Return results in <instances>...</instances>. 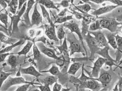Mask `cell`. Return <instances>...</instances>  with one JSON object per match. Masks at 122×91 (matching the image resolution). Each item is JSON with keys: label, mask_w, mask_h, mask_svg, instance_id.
Returning a JSON list of instances; mask_svg holds the SVG:
<instances>
[{"label": "cell", "mask_w": 122, "mask_h": 91, "mask_svg": "<svg viewBox=\"0 0 122 91\" xmlns=\"http://www.w3.org/2000/svg\"><path fill=\"white\" fill-rule=\"evenodd\" d=\"M37 1L38 4H39L40 5H43L46 8L56 9L58 11H59L58 8L56 6L55 4L52 1H50V0H40V1Z\"/></svg>", "instance_id": "cell-20"}, {"label": "cell", "mask_w": 122, "mask_h": 91, "mask_svg": "<svg viewBox=\"0 0 122 91\" xmlns=\"http://www.w3.org/2000/svg\"><path fill=\"white\" fill-rule=\"evenodd\" d=\"M39 88L41 91H51L49 86L48 85H41Z\"/></svg>", "instance_id": "cell-43"}, {"label": "cell", "mask_w": 122, "mask_h": 91, "mask_svg": "<svg viewBox=\"0 0 122 91\" xmlns=\"http://www.w3.org/2000/svg\"><path fill=\"white\" fill-rule=\"evenodd\" d=\"M38 4V1H36V3L35 4V6H34L33 13L32 15L31 22H30V23H31L30 26H33L34 25H36L37 26H38L42 22V21L41 15L37 10V6Z\"/></svg>", "instance_id": "cell-13"}, {"label": "cell", "mask_w": 122, "mask_h": 91, "mask_svg": "<svg viewBox=\"0 0 122 91\" xmlns=\"http://www.w3.org/2000/svg\"><path fill=\"white\" fill-rule=\"evenodd\" d=\"M30 91H40L38 89H34V90H32Z\"/></svg>", "instance_id": "cell-53"}, {"label": "cell", "mask_w": 122, "mask_h": 91, "mask_svg": "<svg viewBox=\"0 0 122 91\" xmlns=\"http://www.w3.org/2000/svg\"><path fill=\"white\" fill-rule=\"evenodd\" d=\"M65 64H66V62L64 60V59H63V58L62 57V56H59V58L56 60V64L58 66L62 67L63 66H64V65H65Z\"/></svg>", "instance_id": "cell-39"}, {"label": "cell", "mask_w": 122, "mask_h": 91, "mask_svg": "<svg viewBox=\"0 0 122 91\" xmlns=\"http://www.w3.org/2000/svg\"><path fill=\"white\" fill-rule=\"evenodd\" d=\"M63 26L69 29L71 31V33L75 32V33L77 34L79 37L80 41L81 42V44L82 45V46L84 48V49H85V50H86V49L85 48V46H84V45L83 43V38L82 35V32H81V29H80V28L79 27V25L77 23H76L74 20H72V21H70L69 22H65L63 24Z\"/></svg>", "instance_id": "cell-7"}, {"label": "cell", "mask_w": 122, "mask_h": 91, "mask_svg": "<svg viewBox=\"0 0 122 91\" xmlns=\"http://www.w3.org/2000/svg\"><path fill=\"white\" fill-rule=\"evenodd\" d=\"M102 28L101 27L99 20H96L93 22L89 27V32H96L97 30H101Z\"/></svg>", "instance_id": "cell-29"}, {"label": "cell", "mask_w": 122, "mask_h": 91, "mask_svg": "<svg viewBox=\"0 0 122 91\" xmlns=\"http://www.w3.org/2000/svg\"><path fill=\"white\" fill-rule=\"evenodd\" d=\"M0 4H1V6L4 9H5L7 6H8L5 1H2V0H1V1H0Z\"/></svg>", "instance_id": "cell-50"}, {"label": "cell", "mask_w": 122, "mask_h": 91, "mask_svg": "<svg viewBox=\"0 0 122 91\" xmlns=\"http://www.w3.org/2000/svg\"><path fill=\"white\" fill-rule=\"evenodd\" d=\"M82 36L83 39L85 40L86 44H87V46H88V47L90 50L91 59L92 58H93L94 56V55L95 54H96V53L101 49L99 47L98 43L95 37L92 36L91 34L90 33L89 31L87 32V34L82 35Z\"/></svg>", "instance_id": "cell-1"}, {"label": "cell", "mask_w": 122, "mask_h": 91, "mask_svg": "<svg viewBox=\"0 0 122 91\" xmlns=\"http://www.w3.org/2000/svg\"></svg>", "instance_id": "cell-55"}, {"label": "cell", "mask_w": 122, "mask_h": 91, "mask_svg": "<svg viewBox=\"0 0 122 91\" xmlns=\"http://www.w3.org/2000/svg\"><path fill=\"white\" fill-rule=\"evenodd\" d=\"M115 38L117 47V50L119 52L122 53V37L119 35H117L115 36Z\"/></svg>", "instance_id": "cell-35"}, {"label": "cell", "mask_w": 122, "mask_h": 91, "mask_svg": "<svg viewBox=\"0 0 122 91\" xmlns=\"http://www.w3.org/2000/svg\"><path fill=\"white\" fill-rule=\"evenodd\" d=\"M117 85L119 86V91H122V77H120Z\"/></svg>", "instance_id": "cell-49"}, {"label": "cell", "mask_w": 122, "mask_h": 91, "mask_svg": "<svg viewBox=\"0 0 122 91\" xmlns=\"http://www.w3.org/2000/svg\"><path fill=\"white\" fill-rule=\"evenodd\" d=\"M121 24L122 25V23H121ZM120 30L121 32L122 33V27H120Z\"/></svg>", "instance_id": "cell-54"}, {"label": "cell", "mask_w": 122, "mask_h": 91, "mask_svg": "<svg viewBox=\"0 0 122 91\" xmlns=\"http://www.w3.org/2000/svg\"><path fill=\"white\" fill-rule=\"evenodd\" d=\"M76 8L79 10L81 11V12H82L84 14H87L89 11L92 9L91 6L90 5H89V4H85L82 5H80L78 6H75Z\"/></svg>", "instance_id": "cell-34"}, {"label": "cell", "mask_w": 122, "mask_h": 91, "mask_svg": "<svg viewBox=\"0 0 122 91\" xmlns=\"http://www.w3.org/2000/svg\"><path fill=\"white\" fill-rule=\"evenodd\" d=\"M99 19V23L102 28L108 29L112 33L114 32L118 29V26L121 23L117 22L114 19L107 18H101Z\"/></svg>", "instance_id": "cell-2"}, {"label": "cell", "mask_w": 122, "mask_h": 91, "mask_svg": "<svg viewBox=\"0 0 122 91\" xmlns=\"http://www.w3.org/2000/svg\"><path fill=\"white\" fill-rule=\"evenodd\" d=\"M92 35H93L98 43L100 48H104L108 46L107 41L103 32L101 30H97L96 32H89Z\"/></svg>", "instance_id": "cell-11"}, {"label": "cell", "mask_w": 122, "mask_h": 91, "mask_svg": "<svg viewBox=\"0 0 122 91\" xmlns=\"http://www.w3.org/2000/svg\"><path fill=\"white\" fill-rule=\"evenodd\" d=\"M109 50V47L108 46H106L103 49H100V50H99L96 54H98L102 56V57L105 60V64L106 65L109 66L110 68H112V66H117L116 64L114 63L115 61H114L111 57H110L109 55L108 50Z\"/></svg>", "instance_id": "cell-8"}, {"label": "cell", "mask_w": 122, "mask_h": 91, "mask_svg": "<svg viewBox=\"0 0 122 91\" xmlns=\"http://www.w3.org/2000/svg\"><path fill=\"white\" fill-rule=\"evenodd\" d=\"M62 89V86L56 82L53 86L52 91H60Z\"/></svg>", "instance_id": "cell-42"}, {"label": "cell", "mask_w": 122, "mask_h": 91, "mask_svg": "<svg viewBox=\"0 0 122 91\" xmlns=\"http://www.w3.org/2000/svg\"><path fill=\"white\" fill-rule=\"evenodd\" d=\"M58 79V77H56V76H48V77H45L43 80L42 81V82L43 83L44 85L51 86L53 84H55L56 82H57Z\"/></svg>", "instance_id": "cell-23"}, {"label": "cell", "mask_w": 122, "mask_h": 91, "mask_svg": "<svg viewBox=\"0 0 122 91\" xmlns=\"http://www.w3.org/2000/svg\"><path fill=\"white\" fill-rule=\"evenodd\" d=\"M28 2V1H27ZM27 2L23 6L21 10L19 11L17 15H13L12 16H10L11 17V26L10 27H12V33L15 32H18V23L20 21V18L23 16V15L25 12L27 6Z\"/></svg>", "instance_id": "cell-5"}, {"label": "cell", "mask_w": 122, "mask_h": 91, "mask_svg": "<svg viewBox=\"0 0 122 91\" xmlns=\"http://www.w3.org/2000/svg\"><path fill=\"white\" fill-rule=\"evenodd\" d=\"M41 73H49L52 75L56 76V77L59 75H61V74H62V73H61L58 67L55 65H53V64L52 65L50 69L47 71H41Z\"/></svg>", "instance_id": "cell-27"}, {"label": "cell", "mask_w": 122, "mask_h": 91, "mask_svg": "<svg viewBox=\"0 0 122 91\" xmlns=\"http://www.w3.org/2000/svg\"><path fill=\"white\" fill-rule=\"evenodd\" d=\"M70 88H62L61 89L60 91H70Z\"/></svg>", "instance_id": "cell-52"}, {"label": "cell", "mask_w": 122, "mask_h": 91, "mask_svg": "<svg viewBox=\"0 0 122 91\" xmlns=\"http://www.w3.org/2000/svg\"><path fill=\"white\" fill-rule=\"evenodd\" d=\"M11 54L9 53H3V54H0V56H1V59H0V62H2L3 61H4L6 58L7 56H8L10 55Z\"/></svg>", "instance_id": "cell-47"}, {"label": "cell", "mask_w": 122, "mask_h": 91, "mask_svg": "<svg viewBox=\"0 0 122 91\" xmlns=\"http://www.w3.org/2000/svg\"><path fill=\"white\" fill-rule=\"evenodd\" d=\"M100 82L103 86H106L111 82L112 77L111 75L107 72H103L99 76L98 78H95Z\"/></svg>", "instance_id": "cell-17"}, {"label": "cell", "mask_w": 122, "mask_h": 91, "mask_svg": "<svg viewBox=\"0 0 122 91\" xmlns=\"http://www.w3.org/2000/svg\"><path fill=\"white\" fill-rule=\"evenodd\" d=\"M31 82L26 81L25 79L22 77H9L6 81L3 83L2 86H1V91H6L10 87L14 85L23 84V83H30Z\"/></svg>", "instance_id": "cell-4"}, {"label": "cell", "mask_w": 122, "mask_h": 91, "mask_svg": "<svg viewBox=\"0 0 122 91\" xmlns=\"http://www.w3.org/2000/svg\"><path fill=\"white\" fill-rule=\"evenodd\" d=\"M24 40H21L19 41L18 42H17L16 43H15L12 45H10L9 46H8L6 47V48H4L3 49L0 51V53L1 54H3V53H9L10 51H11L13 49H14V48H15L17 46H20V45H21L22 44L24 43Z\"/></svg>", "instance_id": "cell-26"}, {"label": "cell", "mask_w": 122, "mask_h": 91, "mask_svg": "<svg viewBox=\"0 0 122 91\" xmlns=\"http://www.w3.org/2000/svg\"><path fill=\"white\" fill-rule=\"evenodd\" d=\"M7 63L8 65L11 66V69L15 68L17 65V57L13 54H11L7 59Z\"/></svg>", "instance_id": "cell-24"}, {"label": "cell", "mask_w": 122, "mask_h": 91, "mask_svg": "<svg viewBox=\"0 0 122 91\" xmlns=\"http://www.w3.org/2000/svg\"><path fill=\"white\" fill-rule=\"evenodd\" d=\"M67 37L66 36L65 37L63 43L60 46H56L57 49L59 50L61 56L62 57L64 60L65 61L66 63H70V53L67 44Z\"/></svg>", "instance_id": "cell-9"}, {"label": "cell", "mask_w": 122, "mask_h": 91, "mask_svg": "<svg viewBox=\"0 0 122 91\" xmlns=\"http://www.w3.org/2000/svg\"><path fill=\"white\" fill-rule=\"evenodd\" d=\"M33 44H34V41H28L27 43H26V44L25 45V46L23 48L22 50L19 52L16 53V54H17L19 56L22 55H25V56L26 55V54H27L30 51L32 47L33 46Z\"/></svg>", "instance_id": "cell-21"}, {"label": "cell", "mask_w": 122, "mask_h": 91, "mask_svg": "<svg viewBox=\"0 0 122 91\" xmlns=\"http://www.w3.org/2000/svg\"><path fill=\"white\" fill-rule=\"evenodd\" d=\"M33 59L34 60H38L41 57V52L40 51L39 48L36 45L35 41H34V44L33 46Z\"/></svg>", "instance_id": "cell-32"}, {"label": "cell", "mask_w": 122, "mask_h": 91, "mask_svg": "<svg viewBox=\"0 0 122 91\" xmlns=\"http://www.w3.org/2000/svg\"><path fill=\"white\" fill-rule=\"evenodd\" d=\"M32 84V83H26V84L20 86H19L15 91H27L30 86Z\"/></svg>", "instance_id": "cell-38"}, {"label": "cell", "mask_w": 122, "mask_h": 91, "mask_svg": "<svg viewBox=\"0 0 122 91\" xmlns=\"http://www.w3.org/2000/svg\"><path fill=\"white\" fill-rule=\"evenodd\" d=\"M82 66V64L79 63H74L72 64L68 71V73L72 75H75L76 73Z\"/></svg>", "instance_id": "cell-25"}, {"label": "cell", "mask_w": 122, "mask_h": 91, "mask_svg": "<svg viewBox=\"0 0 122 91\" xmlns=\"http://www.w3.org/2000/svg\"><path fill=\"white\" fill-rule=\"evenodd\" d=\"M45 33L49 39L51 40H53L56 42H59V41L56 33V30L54 24H49V25H45Z\"/></svg>", "instance_id": "cell-14"}, {"label": "cell", "mask_w": 122, "mask_h": 91, "mask_svg": "<svg viewBox=\"0 0 122 91\" xmlns=\"http://www.w3.org/2000/svg\"><path fill=\"white\" fill-rule=\"evenodd\" d=\"M63 27H64L63 25L61 26L59 28L56 33V36L58 38V39L61 41V45L62 44V40L63 39H64L65 37V36H66V33L64 32Z\"/></svg>", "instance_id": "cell-33"}, {"label": "cell", "mask_w": 122, "mask_h": 91, "mask_svg": "<svg viewBox=\"0 0 122 91\" xmlns=\"http://www.w3.org/2000/svg\"><path fill=\"white\" fill-rule=\"evenodd\" d=\"M26 2H27V1H26V0H22H22H20V1H18V12L21 10L23 6H24V5Z\"/></svg>", "instance_id": "cell-45"}, {"label": "cell", "mask_w": 122, "mask_h": 91, "mask_svg": "<svg viewBox=\"0 0 122 91\" xmlns=\"http://www.w3.org/2000/svg\"><path fill=\"white\" fill-rule=\"evenodd\" d=\"M73 14L69 16H64V17H59L57 15L56 18V21L55 23H62L64 22H66L68 21H70L73 20Z\"/></svg>", "instance_id": "cell-28"}, {"label": "cell", "mask_w": 122, "mask_h": 91, "mask_svg": "<svg viewBox=\"0 0 122 91\" xmlns=\"http://www.w3.org/2000/svg\"><path fill=\"white\" fill-rule=\"evenodd\" d=\"M70 2V1H62V2L60 4H56L57 5H61L63 7L66 8L69 6V3Z\"/></svg>", "instance_id": "cell-46"}, {"label": "cell", "mask_w": 122, "mask_h": 91, "mask_svg": "<svg viewBox=\"0 0 122 91\" xmlns=\"http://www.w3.org/2000/svg\"><path fill=\"white\" fill-rule=\"evenodd\" d=\"M72 11H73V15H75V16L76 18V19H78V20H80V19H81L83 18V15L82 13L78 12H77V11H75L73 10H72Z\"/></svg>", "instance_id": "cell-41"}, {"label": "cell", "mask_w": 122, "mask_h": 91, "mask_svg": "<svg viewBox=\"0 0 122 91\" xmlns=\"http://www.w3.org/2000/svg\"><path fill=\"white\" fill-rule=\"evenodd\" d=\"M68 9H65L64 10H63L58 15V16L59 17H64V16H66V12H67Z\"/></svg>", "instance_id": "cell-48"}, {"label": "cell", "mask_w": 122, "mask_h": 91, "mask_svg": "<svg viewBox=\"0 0 122 91\" xmlns=\"http://www.w3.org/2000/svg\"><path fill=\"white\" fill-rule=\"evenodd\" d=\"M37 46L39 48L40 51L44 55H46L48 57L54 59L55 60H58L59 58V56H58L55 52V51L49 48H47L42 43H38Z\"/></svg>", "instance_id": "cell-12"}, {"label": "cell", "mask_w": 122, "mask_h": 91, "mask_svg": "<svg viewBox=\"0 0 122 91\" xmlns=\"http://www.w3.org/2000/svg\"><path fill=\"white\" fill-rule=\"evenodd\" d=\"M40 6L41 9L42 14V16L44 17V18L48 22L49 24H53V23H52L50 15H49V13L48 12V11L46 10V9L45 7L42 5H40Z\"/></svg>", "instance_id": "cell-30"}, {"label": "cell", "mask_w": 122, "mask_h": 91, "mask_svg": "<svg viewBox=\"0 0 122 91\" xmlns=\"http://www.w3.org/2000/svg\"><path fill=\"white\" fill-rule=\"evenodd\" d=\"M108 1L113 3L116 6H122V1L120 0H109Z\"/></svg>", "instance_id": "cell-44"}, {"label": "cell", "mask_w": 122, "mask_h": 91, "mask_svg": "<svg viewBox=\"0 0 122 91\" xmlns=\"http://www.w3.org/2000/svg\"><path fill=\"white\" fill-rule=\"evenodd\" d=\"M105 64V60L103 58L99 57L95 62L94 67H92V71L90 77L93 78H97L99 77L101 68L103 64Z\"/></svg>", "instance_id": "cell-10"}, {"label": "cell", "mask_w": 122, "mask_h": 91, "mask_svg": "<svg viewBox=\"0 0 122 91\" xmlns=\"http://www.w3.org/2000/svg\"><path fill=\"white\" fill-rule=\"evenodd\" d=\"M117 7L118 6L116 5H108L104 7H102L99 8L98 9L95 10L94 12L91 13V14L92 15H93V16L98 17L99 15L110 12V11H112L113 9H116Z\"/></svg>", "instance_id": "cell-15"}, {"label": "cell", "mask_w": 122, "mask_h": 91, "mask_svg": "<svg viewBox=\"0 0 122 91\" xmlns=\"http://www.w3.org/2000/svg\"><path fill=\"white\" fill-rule=\"evenodd\" d=\"M37 31L35 29H30L28 30V34L30 37H34L37 36Z\"/></svg>", "instance_id": "cell-40"}, {"label": "cell", "mask_w": 122, "mask_h": 91, "mask_svg": "<svg viewBox=\"0 0 122 91\" xmlns=\"http://www.w3.org/2000/svg\"><path fill=\"white\" fill-rule=\"evenodd\" d=\"M103 33L106 39H107L108 44H109L114 49H117L115 35H114L112 33H110L108 32H103Z\"/></svg>", "instance_id": "cell-19"}, {"label": "cell", "mask_w": 122, "mask_h": 91, "mask_svg": "<svg viewBox=\"0 0 122 91\" xmlns=\"http://www.w3.org/2000/svg\"><path fill=\"white\" fill-rule=\"evenodd\" d=\"M1 41L2 43L6 44L12 45L18 42V41H17V39H12V38L5 36V35H4L2 32H1Z\"/></svg>", "instance_id": "cell-22"}, {"label": "cell", "mask_w": 122, "mask_h": 91, "mask_svg": "<svg viewBox=\"0 0 122 91\" xmlns=\"http://www.w3.org/2000/svg\"><path fill=\"white\" fill-rule=\"evenodd\" d=\"M20 73L22 74H29L34 76L36 77H42L40 73L38 72L33 66L30 65L27 68H22L20 70Z\"/></svg>", "instance_id": "cell-16"}, {"label": "cell", "mask_w": 122, "mask_h": 91, "mask_svg": "<svg viewBox=\"0 0 122 91\" xmlns=\"http://www.w3.org/2000/svg\"><path fill=\"white\" fill-rule=\"evenodd\" d=\"M0 20L5 25V27L7 28L8 23V16L6 13H1L0 14Z\"/></svg>", "instance_id": "cell-36"}, {"label": "cell", "mask_w": 122, "mask_h": 91, "mask_svg": "<svg viewBox=\"0 0 122 91\" xmlns=\"http://www.w3.org/2000/svg\"><path fill=\"white\" fill-rule=\"evenodd\" d=\"M11 74V73H7L3 71H1V86H2L3 83L4 82L6 81V79L10 77V75Z\"/></svg>", "instance_id": "cell-37"}, {"label": "cell", "mask_w": 122, "mask_h": 91, "mask_svg": "<svg viewBox=\"0 0 122 91\" xmlns=\"http://www.w3.org/2000/svg\"><path fill=\"white\" fill-rule=\"evenodd\" d=\"M82 76L81 77V80L82 81V86L83 88H87L92 90H96L99 88H100V85L99 84L98 82H97L96 79L93 78H87L83 74L84 67L83 65L82 66Z\"/></svg>", "instance_id": "cell-6"}, {"label": "cell", "mask_w": 122, "mask_h": 91, "mask_svg": "<svg viewBox=\"0 0 122 91\" xmlns=\"http://www.w3.org/2000/svg\"><path fill=\"white\" fill-rule=\"evenodd\" d=\"M18 1L17 0H12L11 1L10 3L8 4V6L10 8V12L13 15H15L16 13L17 7L18 5Z\"/></svg>", "instance_id": "cell-31"}, {"label": "cell", "mask_w": 122, "mask_h": 91, "mask_svg": "<svg viewBox=\"0 0 122 91\" xmlns=\"http://www.w3.org/2000/svg\"><path fill=\"white\" fill-rule=\"evenodd\" d=\"M90 1L99 4H102V3H103L104 2H105L107 1H106V0H91Z\"/></svg>", "instance_id": "cell-51"}, {"label": "cell", "mask_w": 122, "mask_h": 91, "mask_svg": "<svg viewBox=\"0 0 122 91\" xmlns=\"http://www.w3.org/2000/svg\"><path fill=\"white\" fill-rule=\"evenodd\" d=\"M36 1H32V0H29L27 2V6H26V9L25 12L23 15V18H24L25 23L27 25H31V23L30 21V18H29V13L30 10L32 8L34 4H35Z\"/></svg>", "instance_id": "cell-18"}, {"label": "cell", "mask_w": 122, "mask_h": 91, "mask_svg": "<svg viewBox=\"0 0 122 91\" xmlns=\"http://www.w3.org/2000/svg\"><path fill=\"white\" fill-rule=\"evenodd\" d=\"M67 40H68L70 43V46L68 48V49L70 56L73 55L75 53H83L81 45L77 39H76L74 34L71 33L70 35L69 34L68 35Z\"/></svg>", "instance_id": "cell-3"}]
</instances>
